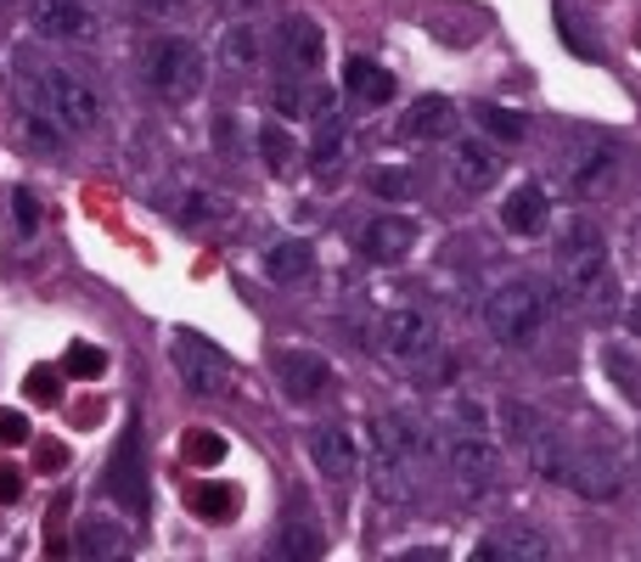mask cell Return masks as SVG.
<instances>
[{
  "mask_svg": "<svg viewBox=\"0 0 641 562\" xmlns=\"http://www.w3.org/2000/svg\"><path fill=\"white\" fill-rule=\"evenodd\" d=\"M563 490H574V495H585V501H619V495H624V473H619V461H613L608 450H574Z\"/></svg>",
  "mask_w": 641,
  "mask_h": 562,
  "instance_id": "cell-17",
  "label": "cell"
},
{
  "mask_svg": "<svg viewBox=\"0 0 641 562\" xmlns=\"http://www.w3.org/2000/svg\"><path fill=\"white\" fill-rule=\"evenodd\" d=\"M220 57H226L231 68H253V62H259V34H253L248 23H231V29H226V46H220Z\"/></svg>",
  "mask_w": 641,
  "mask_h": 562,
  "instance_id": "cell-37",
  "label": "cell"
},
{
  "mask_svg": "<svg viewBox=\"0 0 641 562\" xmlns=\"http://www.w3.org/2000/svg\"><path fill=\"white\" fill-rule=\"evenodd\" d=\"M635 40H641V34H635Z\"/></svg>",
  "mask_w": 641,
  "mask_h": 562,
  "instance_id": "cell-49",
  "label": "cell"
},
{
  "mask_svg": "<svg viewBox=\"0 0 641 562\" xmlns=\"http://www.w3.org/2000/svg\"><path fill=\"white\" fill-rule=\"evenodd\" d=\"M0 444H7V450L29 444V417H23V411H12V405H0Z\"/></svg>",
  "mask_w": 641,
  "mask_h": 562,
  "instance_id": "cell-44",
  "label": "cell"
},
{
  "mask_svg": "<svg viewBox=\"0 0 641 562\" xmlns=\"http://www.w3.org/2000/svg\"><path fill=\"white\" fill-rule=\"evenodd\" d=\"M18 136H23L29 152H40V158H62V136H68V130L51 124L46 113H34V108L23 102V108H18Z\"/></svg>",
  "mask_w": 641,
  "mask_h": 562,
  "instance_id": "cell-31",
  "label": "cell"
},
{
  "mask_svg": "<svg viewBox=\"0 0 641 562\" xmlns=\"http://www.w3.org/2000/svg\"><path fill=\"white\" fill-rule=\"evenodd\" d=\"M558 281H563V293L569 299H602L608 293V281H613V253H608V237L591 225V220H569L558 231Z\"/></svg>",
  "mask_w": 641,
  "mask_h": 562,
  "instance_id": "cell-3",
  "label": "cell"
},
{
  "mask_svg": "<svg viewBox=\"0 0 641 562\" xmlns=\"http://www.w3.org/2000/svg\"><path fill=\"white\" fill-rule=\"evenodd\" d=\"M473 124H479L490 141H501V147L529 141V119H523L518 108H501V102H473Z\"/></svg>",
  "mask_w": 641,
  "mask_h": 562,
  "instance_id": "cell-29",
  "label": "cell"
},
{
  "mask_svg": "<svg viewBox=\"0 0 641 562\" xmlns=\"http://www.w3.org/2000/svg\"><path fill=\"white\" fill-rule=\"evenodd\" d=\"M439 450L455 490L468 501H484L495 490V433H490V411L479 400H450L439 417Z\"/></svg>",
  "mask_w": 641,
  "mask_h": 562,
  "instance_id": "cell-2",
  "label": "cell"
},
{
  "mask_svg": "<svg viewBox=\"0 0 641 562\" xmlns=\"http://www.w3.org/2000/svg\"><path fill=\"white\" fill-rule=\"evenodd\" d=\"M259 152H264L270 174H288V169H293V136H288L282 124H264V130H259Z\"/></svg>",
  "mask_w": 641,
  "mask_h": 562,
  "instance_id": "cell-36",
  "label": "cell"
},
{
  "mask_svg": "<svg viewBox=\"0 0 641 562\" xmlns=\"http://www.w3.org/2000/svg\"><path fill=\"white\" fill-rule=\"evenodd\" d=\"M608 378L619 383V394L630 400V405H641V354L630 349V343H608Z\"/></svg>",
  "mask_w": 641,
  "mask_h": 562,
  "instance_id": "cell-33",
  "label": "cell"
},
{
  "mask_svg": "<svg viewBox=\"0 0 641 562\" xmlns=\"http://www.w3.org/2000/svg\"><path fill=\"white\" fill-rule=\"evenodd\" d=\"M501 417H507V439L523 450V461H529V473L534 479H545V484H569V444H563V433L545 422L534 405H523V400H507L501 405Z\"/></svg>",
  "mask_w": 641,
  "mask_h": 562,
  "instance_id": "cell-6",
  "label": "cell"
},
{
  "mask_svg": "<svg viewBox=\"0 0 641 562\" xmlns=\"http://www.w3.org/2000/svg\"><path fill=\"white\" fill-rule=\"evenodd\" d=\"M226 7H231V12H259L264 0H226Z\"/></svg>",
  "mask_w": 641,
  "mask_h": 562,
  "instance_id": "cell-46",
  "label": "cell"
},
{
  "mask_svg": "<svg viewBox=\"0 0 641 562\" xmlns=\"http://www.w3.org/2000/svg\"><path fill=\"white\" fill-rule=\"evenodd\" d=\"M365 192L372 198H383V203H405L417 185H411V174L405 169H394V163H378L372 174H365Z\"/></svg>",
  "mask_w": 641,
  "mask_h": 562,
  "instance_id": "cell-35",
  "label": "cell"
},
{
  "mask_svg": "<svg viewBox=\"0 0 641 562\" xmlns=\"http://www.w3.org/2000/svg\"><path fill=\"white\" fill-rule=\"evenodd\" d=\"M102 495H108L119 512H130V518H147V506H152L147 450H141V422H136V417L124 422V433H119V444H113V455H108V466H102Z\"/></svg>",
  "mask_w": 641,
  "mask_h": 562,
  "instance_id": "cell-7",
  "label": "cell"
},
{
  "mask_svg": "<svg viewBox=\"0 0 641 562\" xmlns=\"http://www.w3.org/2000/svg\"><path fill=\"white\" fill-rule=\"evenodd\" d=\"M552 18H558V34H563V46H569L574 57H585V62H597V57H602V40H597L591 18L574 7V0H558Z\"/></svg>",
  "mask_w": 641,
  "mask_h": 562,
  "instance_id": "cell-28",
  "label": "cell"
},
{
  "mask_svg": "<svg viewBox=\"0 0 641 562\" xmlns=\"http://www.w3.org/2000/svg\"><path fill=\"white\" fill-rule=\"evenodd\" d=\"M372 490H378L383 506H411L417 501V466L405 455L372 444Z\"/></svg>",
  "mask_w": 641,
  "mask_h": 562,
  "instance_id": "cell-22",
  "label": "cell"
},
{
  "mask_svg": "<svg viewBox=\"0 0 641 562\" xmlns=\"http://www.w3.org/2000/svg\"><path fill=\"white\" fill-rule=\"evenodd\" d=\"M34 34L57 46H84L97 40V12L90 0H34Z\"/></svg>",
  "mask_w": 641,
  "mask_h": 562,
  "instance_id": "cell-11",
  "label": "cell"
},
{
  "mask_svg": "<svg viewBox=\"0 0 641 562\" xmlns=\"http://www.w3.org/2000/svg\"><path fill=\"white\" fill-rule=\"evenodd\" d=\"M277 57H282V73L304 79L327 62V40H321V23L304 18V12H288L282 29H277Z\"/></svg>",
  "mask_w": 641,
  "mask_h": 562,
  "instance_id": "cell-10",
  "label": "cell"
},
{
  "mask_svg": "<svg viewBox=\"0 0 641 562\" xmlns=\"http://www.w3.org/2000/svg\"><path fill=\"white\" fill-rule=\"evenodd\" d=\"M57 365H62V378L97 383V378H108V349H97V343H68V354H62Z\"/></svg>",
  "mask_w": 641,
  "mask_h": 562,
  "instance_id": "cell-34",
  "label": "cell"
},
{
  "mask_svg": "<svg viewBox=\"0 0 641 562\" xmlns=\"http://www.w3.org/2000/svg\"><path fill=\"white\" fill-rule=\"evenodd\" d=\"M479 562H540V556H552V545H545L534 529H495L473 545Z\"/></svg>",
  "mask_w": 641,
  "mask_h": 562,
  "instance_id": "cell-26",
  "label": "cell"
},
{
  "mask_svg": "<svg viewBox=\"0 0 641 562\" xmlns=\"http://www.w3.org/2000/svg\"><path fill=\"white\" fill-rule=\"evenodd\" d=\"M141 79L163 102H192L209 79L203 46H192L187 34H158L152 46H141Z\"/></svg>",
  "mask_w": 641,
  "mask_h": 562,
  "instance_id": "cell-4",
  "label": "cell"
},
{
  "mask_svg": "<svg viewBox=\"0 0 641 562\" xmlns=\"http://www.w3.org/2000/svg\"><path fill=\"white\" fill-rule=\"evenodd\" d=\"M12 7H18V0H0V12H12Z\"/></svg>",
  "mask_w": 641,
  "mask_h": 562,
  "instance_id": "cell-48",
  "label": "cell"
},
{
  "mask_svg": "<svg viewBox=\"0 0 641 562\" xmlns=\"http://www.w3.org/2000/svg\"><path fill=\"white\" fill-rule=\"evenodd\" d=\"M174 371H180V383H187L192 394H226V383H231V360H226V349H214L209 338H198V332H174Z\"/></svg>",
  "mask_w": 641,
  "mask_h": 562,
  "instance_id": "cell-8",
  "label": "cell"
},
{
  "mask_svg": "<svg viewBox=\"0 0 641 562\" xmlns=\"http://www.w3.org/2000/svg\"><path fill=\"white\" fill-rule=\"evenodd\" d=\"M450 174H455V185L462 192H490V185L507 174V158H501V147H490L484 136H462L450 147Z\"/></svg>",
  "mask_w": 641,
  "mask_h": 562,
  "instance_id": "cell-12",
  "label": "cell"
},
{
  "mask_svg": "<svg viewBox=\"0 0 641 562\" xmlns=\"http://www.w3.org/2000/svg\"><path fill=\"white\" fill-rule=\"evenodd\" d=\"M12 73H18V90L34 113H46L51 124H62L68 136H90L102 124V97L90 90L73 68L40 57V51H18L12 57Z\"/></svg>",
  "mask_w": 641,
  "mask_h": 562,
  "instance_id": "cell-1",
  "label": "cell"
},
{
  "mask_svg": "<svg viewBox=\"0 0 641 562\" xmlns=\"http://www.w3.org/2000/svg\"><path fill=\"white\" fill-rule=\"evenodd\" d=\"M180 220H192V225H203V220H231V203L214 198V192H187V198H180Z\"/></svg>",
  "mask_w": 641,
  "mask_h": 562,
  "instance_id": "cell-40",
  "label": "cell"
},
{
  "mask_svg": "<svg viewBox=\"0 0 641 562\" xmlns=\"http://www.w3.org/2000/svg\"><path fill=\"white\" fill-rule=\"evenodd\" d=\"M12 225H18V237H23V242L40 231V198L29 192V185H18V192H12Z\"/></svg>",
  "mask_w": 641,
  "mask_h": 562,
  "instance_id": "cell-42",
  "label": "cell"
},
{
  "mask_svg": "<svg viewBox=\"0 0 641 562\" xmlns=\"http://www.w3.org/2000/svg\"><path fill=\"white\" fill-rule=\"evenodd\" d=\"M545 225H552V198H545V185L523 180L501 203V231L518 237V242H534V237H545Z\"/></svg>",
  "mask_w": 641,
  "mask_h": 562,
  "instance_id": "cell-18",
  "label": "cell"
},
{
  "mask_svg": "<svg viewBox=\"0 0 641 562\" xmlns=\"http://www.w3.org/2000/svg\"><path fill=\"white\" fill-rule=\"evenodd\" d=\"M450 130H455V102H450V97H417V102L400 113V124H394L400 141H439V136H450Z\"/></svg>",
  "mask_w": 641,
  "mask_h": 562,
  "instance_id": "cell-21",
  "label": "cell"
},
{
  "mask_svg": "<svg viewBox=\"0 0 641 562\" xmlns=\"http://www.w3.org/2000/svg\"><path fill=\"white\" fill-rule=\"evenodd\" d=\"M23 394L34 405H57L62 400V365H34L29 378H23Z\"/></svg>",
  "mask_w": 641,
  "mask_h": 562,
  "instance_id": "cell-39",
  "label": "cell"
},
{
  "mask_svg": "<svg viewBox=\"0 0 641 562\" xmlns=\"http://www.w3.org/2000/svg\"><path fill=\"white\" fill-rule=\"evenodd\" d=\"M310 270H316V248L304 237H277L264 248V275L277 288H299V281H310Z\"/></svg>",
  "mask_w": 641,
  "mask_h": 562,
  "instance_id": "cell-25",
  "label": "cell"
},
{
  "mask_svg": "<svg viewBox=\"0 0 641 562\" xmlns=\"http://www.w3.org/2000/svg\"><path fill=\"white\" fill-rule=\"evenodd\" d=\"M277 383H282V394H288V400L310 405V400H321V394H327L332 365H327L316 349H277Z\"/></svg>",
  "mask_w": 641,
  "mask_h": 562,
  "instance_id": "cell-15",
  "label": "cell"
},
{
  "mask_svg": "<svg viewBox=\"0 0 641 562\" xmlns=\"http://www.w3.org/2000/svg\"><path fill=\"white\" fill-rule=\"evenodd\" d=\"M270 551H277V556H321L327 551V529H321V518H316V506H310L304 490L288 495L282 529H277V545H270Z\"/></svg>",
  "mask_w": 641,
  "mask_h": 562,
  "instance_id": "cell-13",
  "label": "cell"
},
{
  "mask_svg": "<svg viewBox=\"0 0 641 562\" xmlns=\"http://www.w3.org/2000/svg\"><path fill=\"white\" fill-rule=\"evenodd\" d=\"M383 354L400 360V365L433 360V354H439V327H433V315H422V310H389V315H383Z\"/></svg>",
  "mask_w": 641,
  "mask_h": 562,
  "instance_id": "cell-9",
  "label": "cell"
},
{
  "mask_svg": "<svg viewBox=\"0 0 641 562\" xmlns=\"http://www.w3.org/2000/svg\"><path fill=\"white\" fill-rule=\"evenodd\" d=\"M343 90L360 108H389L394 102V73L383 62H372V57H349L343 62Z\"/></svg>",
  "mask_w": 641,
  "mask_h": 562,
  "instance_id": "cell-23",
  "label": "cell"
},
{
  "mask_svg": "<svg viewBox=\"0 0 641 562\" xmlns=\"http://www.w3.org/2000/svg\"><path fill=\"white\" fill-rule=\"evenodd\" d=\"M354 242H360L365 259L394 264V259H405V253L417 248V225H411L405 214H378V220H365V225L354 231Z\"/></svg>",
  "mask_w": 641,
  "mask_h": 562,
  "instance_id": "cell-19",
  "label": "cell"
},
{
  "mask_svg": "<svg viewBox=\"0 0 641 562\" xmlns=\"http://www.w3.org/2000/svg\"><path fill=\"white\" fill-rule=\"evenodd\" d=\"M68 461H73V450H68L62 439H40V455H34V466H40V473H62Z\"/></svg>",
  "mask_w": 641,
  "mask_h": 562,
  "instance_id": "cell-45",
  "label": "cell"
},
{
  "mask_svg": "<svg viewBox=\"0 0 641 562\" xmlns=\"http://www.w3.org/2000/svg\"><path fill=\"white\" fill-rule=\"evenodd\" d=\"M23 490H29L23 466H18V461H0V506H18V501H23Z\"/></svg>",
  "mask_w": 641,
  "mask_h": 562,
  "instance_id": "cell-43",
  "label": "cell"
},
{
  "mask_svg": "<svg viewBox=\"0 0 641 562\" xmlns=\"http://www.w3.org/2000/svg\"><path fill=\"white\" fill-rule=\"evenodd\" d=\"M124 551H130V529H124V523H113L108 512L79 518V529H73V556L102 562V556H124Z\"/></svg>",
  "mask_w": 641,
  "mask_h": 562,
  "instance_id": "cell-24",
  "label": "cell"
},
{
  "mask_svg": "<svg viewBox=\"0 0 641 562\" xmlns=\"http://www.w3.org/2000/svg\"><path fill=\"white\" fill-rule=\"evenodd\" d=\"M310 97H316V90H304L293 73H282V79H277V97H270V102H277L282 119H310Z\"/></svg>",
  "mask_w": 641,
  "mask_h": 562,
  "instance_id": "cell-38",
  "label": "cell"
},
{
  "mask_svg": "<svg viewBox=\"0 0 641 562\" xmlns=\"http://www.w3.org/2000/svg\"><path fill=\"white\" fill-rule=\"evenodd\" d=\"M630 332H641V299L630 304Z\"/></svg>",
  "mask_w": 641,
  "mask_h": 562,
  "instance_id": "cell-47",
  "label": "cell"
},
{
  "mask_svg": "<svg viewBox=\"0 0 641 562\" xmlns=\"http://www.w3.org/2000/svg\"><path fill=\"white\" fill-rule=\"evenodd\" d=\"M613 163H619V152H613V141H574V152H569V192L574 198H591V192H602V180L613 174Z\"/></svg>",
  "mask_w": 641,
  "mask_h": 562,
  "instance_id": "cell-20",
  "label": "cell"
},
{
  "mask_svg": "<svg viewBox=\"0 0 641 562\" xmlns=\"http://www.w3.org/2000/svg\"><path fill=\"white\" fill-rule=\"evenodd\" d=\"M226 455H231V444L214 428H187V433H180V461H187V466H220Z\"/></svg>",
  "mask_w": 641,
  "mask_h": 562,
  "instance_id": "cell-32",
  "label": "cell"
},
{
  "mask_svg": "<svg viewBox=\"0 0 641 562\" xmlns=\"http://www.w3.org/2000/svg\"><path fill=\"white\" fill-rule=\"evenodd\" d=\"M372 444L378 450H394V455H405L411 466H422L428 455H433V428L428 422H417L411 411H383V417H372Z\"/></svg>",
  "mask_w": 641,
  "mask_h": 562,
  "instance_id": "cell-16",
  "label": "cell"
},
{
  "mask_svg": "<svg viewBox=\"0 0 641 562\" xmlns=\"http://www.w3.org/2000/svg\"><path fill=\"white\" fill-rule=\"evenodd\" d=\"M187 12H192V0H130V18H147V23H174Z\"/></svg>",
  "mask_w": 641,
  "mask_h": 562,
  "instance_id": "cell-41",
  "label": "cell"
},
{
  "mask_svg": "<svg viewBox=\"0 0 641 562\" xmlns=\"http://www.w3.org/2000/svg\"><path fill=\"white\" fill-rule=\"evenodd\" d=\"M310 461L321 466V479H332V484H354V473H360L354 433H349L343 422H316V428H310Z\"/></svg>",
  "mask_w": 641,
  "mask_h": 562,
  "instance_id": "cell-14",
  "label": "cell"
},
{
  "mask_svg": "<svg viewBox=\"0 0 641 562\" xmlns=\"http://www.w3.org/2000/svg\"><path fill=\"white\" fill-rule=\"evenodd\" d=\"M187 506H192V518H203V523H231L237 506H242V490H237V484H198V490L187 495Z\"/></svg>",
  "mask_w": 641,
  "mask_h": 562,
  "instance_id": "cell-30",
  "label": "cell"
},
{
  "mask_svg": "<svg viewBox=\"0 0 641 562\" xmlns=\"http://www.w3.org/2000/svg\"><path fill=\"white\" fill-rule=\"evenodd\" d=\"M545 315H552V304H545L540 281H507V288H495L490 304H484V327L507 349H534L540 332H545Z\"/></svg>",
  "mask_w": 641,
  "mask_h": 562,
  "instance_id": "cell-5",
  "label": "cell"
},
{
  "mask_svg": "<svg viewBox=\"0 0 641 562\" xmlns=\"http://www.w3.org/2000/svg\"><path fill=\"white\" fill-rule=\"evenodd\" d=\"M343 152H349V124L338 119V108L332 113H321L316 119V130H310V169L316 174H327V169H338L343 163Z\"/></svg>",
  "mask_w": 641,
  "mask_h": 562,
  "instance_id": "cell-27",
  "label": "cell"
}]
</instances>
